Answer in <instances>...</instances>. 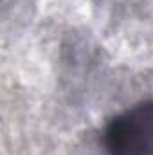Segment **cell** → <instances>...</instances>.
Returning a JSON list of instances; mask_svg holds the SVG:
<instances>
[{
  "label": "cell",
  "mask_w": 153,
  "mask_h": 155,
  "mask_svg": "<svg viewBox=\"0 0 153 155\" xmlns=\"http://www.w3.org/2000/svg\"><path fill=\"white\" fill-rule=\"evenodd\" d=\"M103 141L106 155H153V99L117 114Z\"/></svg>",
  "instance_id": "obj_1"
}]
</instances>
